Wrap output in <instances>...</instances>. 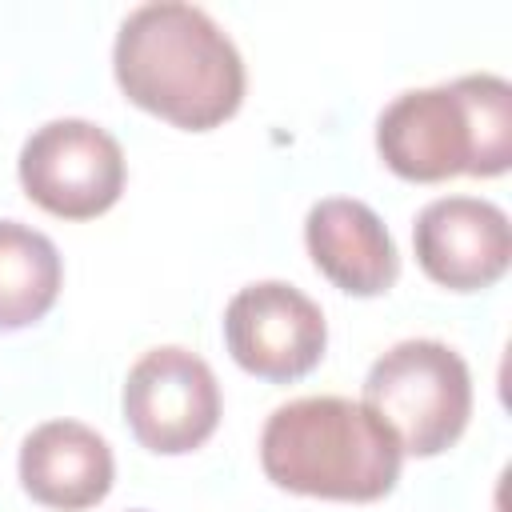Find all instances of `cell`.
<instances>
[{
	"label": "cell",
	"instance_id": "cell-1",
	"mask_svg": "<svg viewBox=\"0 0 512 512\" xmlns=\"http://www.w3.org/2000/svg\"><path fill=\"white\" fill-rule=\"evenodd\" d=\"M112 72L136 108L188 132L232 120L244 100V60L236 44L204 8L180 0L128 12L116 32Z\"/></svg>",
	"mask_w": 512,
	"mask_h": 512
},
{
	"label": "cell",
	"instance_id": "cell-2",
	"mask_svg": "<svg viewBox=\"0 0 512 512\" xmlns=\"http://www.w3.org/2000/svg\"><path fill=\"white\" fill-rule=\"evenodd\" d=\"M400 464L404 448L396 432L364 400H288L260 432L264 476L296 496L368 504L396 488Z\"/></svg>",
	"mask_w": 512,
	"mask_h": 512
},
{
	"label": "cell",
	"instance_id": "cell-3",
	"mask_svg": "<svg viewBox=\"0 0 512 512\" xmlns=\"http://www.w3.org/2000/svg\"><path fill=\"white\" fill-rule=\"evenodd\" d=\"M380 160L412 184L448 176H504L512 164V88L472 72L440 88L400 92L376 120Z\"/></svg>",
	"mask_w": 512,
	"mask_h": 512
},
{
	"label": "cell",
	"instance_id": "cell-4",
	"mask_svg": "<svg viewBox=\"0 0 512 512\" xmlns=\"http://www.w3.org/2000/svg\"><path fill=\"white\" fill-rule=\"evenodd\" d=\"M364 404L396 432L408 456L448 452L472 416V376L440 340H400L364 376Z\"/></svg>",
	"mask_w": 512,
	"mask_h": 512
},
{
	"label": "cell",
	"instance_id": "cell-5",
	"mask_svg": "<svg viewBox=\"0 0 512 512\" xmlns=\"http://www.w3.org/2000/svg\"><path fill=\"white\" fill-rule=\"evenodd\" d=\"M16 172L28 200L60 220H92L124 192V152L116 136L72 116L40 124L24 140Z\"/></svg>",
	"mask_w": 512,
	"mask_h": 512
},
{
	"label": "cell",
	"instance_id": "cell-6",
	"mask_svg": "<svg viewBox=\"0 0 512 512\" xmlns=\"http://www.w3.org/2000/svg\"><path fill=\"white\" fill-rule=\"evenodd\" d=\"M120 404L132 436L156 456H184L220 424V388L212 368L176 344L152 348L128 368Z\"/></svg>",
	"mask_w": 512,
	"mask_h": 512
},
{
	"label": "cell",
	"instance_id": "cell-7",
	"mask_svg": "<svg viewBox=\"0 0 512 512\" xmlns=\"http://www.w3.org/2000/svg\"><path fill=\"white\" fill-rule=\"evenodd\" d=\"M224 344L244 372L272 384H292L320 364L328 324L320 304L300 288L284 280H260L228 300Z\"/></svg>",
	"mask_w": 512,
	"mask_h": 512
},
{
	"label": "cell",
	"instance_id": "cell-8",
	"mask_svg": "<svg viewBox=\"0 0 512 512\" xmlns=\"http://www.w3.org/2000/svg\"><path fill=\"white\" fill-rule=\"evenodd\" d=\"M412 248L432 284L448 292H480L508 272L512 228L492 200L444 196L416 216Z\"/></svg>",
	"mask_w": 512,
	"mask_h": 512
},
{
	"label": "cell",
	"instance_id": "cell-9",
	"mask_svg": "<svg viewBox=\"0 0 512 512\" xmlns=\"http://www.w3.org/2000/svg\"><path fill=\"white\" fill-rule=\"evenodd\" d=\"M304 244L312 264L348 296H380L400 276L396 244L364 200H316L304 220Z\"/></svg>",
	"mask_w": 512,
	"mask_h": 512
},
{
	"label": "cell",
	"instance_id": "cell-10",
	"mask_svg": "<svg viewBox=\"0 0 512 512\" xmlns=\"http://www.w3.org/2000/svg\"><path fill=\"white\" fill-rule=\"evenodd\" d=\"M116 476L112 448L80 420H48L20 444L24 492L56 512H80L108 496Z\"/></svg>",
	"mask_w": 512,
	"mask_h": 512
},
{
	"label": "cell",
	"instance_id": "cell-11",
	"mask_svg": "<svg viewBox=\"0 0 512 512\" xmlns=\"http://www.w3.org/2000/svg\"><path fill=\"white\" fill-rule=\"evenodd\" d=\"M60 280L56 244L20 220H0V332L44 320L60 296Z\"/></svg>",
	"mask_w": 512,
	"mask_h": 512
}]
</instances>
